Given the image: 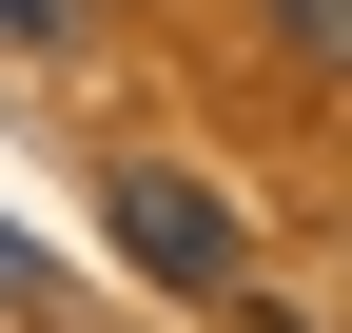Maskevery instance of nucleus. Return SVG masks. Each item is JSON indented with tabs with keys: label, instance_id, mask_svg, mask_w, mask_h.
Listing matches in <instances>:
<instances>
[{
	"label": "nucleus",
	"instance_id": "1",
	"mask_svg": "<svg viewBox=\"0 0 352 333\" xmlns=\"http://www.w3.org/2000/svg\"><path fill=\"white\" fill-rule=\"evenodd\" d=\"M98 216H118V255H138L157 294H196V314L254 275V216H235L215 177H176V157H118V196H98Z\"/></svg>",
	"mask_w": 352,
	"mask_h": 333
},
{
	"label": "nucleus",
	"instance_id": "2",
	"mask_svg": "<svg viewBox=\"0 0 352 333\" xmlns=\"http://www.w3.org/2000/svg\"><path fill=\"white\" fill-rule=\"evenodd\" d=\"M254 39H274V59H333V39H352V0H254Z\"/></svg>",
	"mask_w": 352,
	"mask_h": 333
},
{
	"label": "nucleus",
	"instance_id": "3",
	"mask_svg": "<svg viewBox=\"0 0 352 333\" xmlns=\"http://www.w3.org/2000/svg\"><path fill=\"white\" fill-rule=\"evenodd\" d=\"M59 20H78V0H0V39H59Z\"/></svg>",
	"mask_w": 352,
	"mask_h": 333
},
{
	"label": "nucleus",
	"instance_id": "4",
	"mask_svg": "<svg viewBox=\"0 0 352 333\" xmlns=\"http://www.w3.org/2000/svg\"><path fill=\"white\" fill-rule=\"evenodd\" d=\"M0 294H20V235H0Z\"/></svg>",
	"mask_w": 352,
	"mask_h": 333
}]
</instances>
